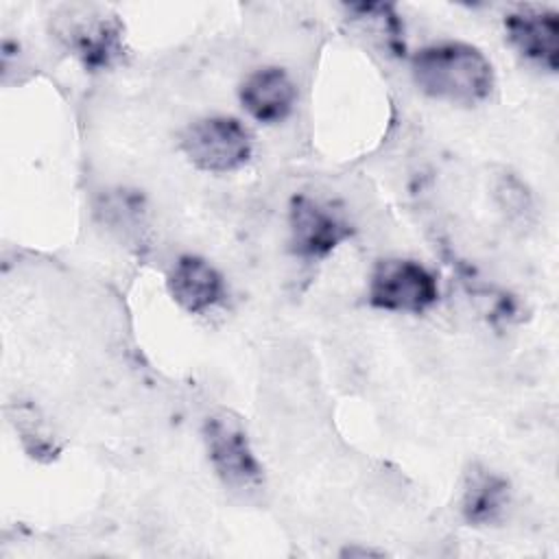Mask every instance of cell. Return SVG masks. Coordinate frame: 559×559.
Instances as JSON below:
<instances>
[{"mask_svg":"<svg viewBox=\"0 0 559 559\" xmlns=\"http://www.w3.org/2000/svg\"><path fill=\"white\" fill-rule=\"evenodd\" d=\"M417 87L439 100L476 105L493 87V70L487 57L467 44H437L413 57Z\"/></svg>","mask_w":559,"mask_h":559,"instance_id":"6da1fadb","label":"cell"},{"mask_svg":"<svg viewBox=\"0 0 559 559\" xmlns=\"http://www.w3.org/2000/svg\"><path fill=\"white\" fill-rule=\"evenodd\" d=\"M203 439L210 463L225 487L234 491H255L262 487V467L240 419L225 411L207 417Z\"/></svg>","mask_w":559,"mask_h":559,"instance_id":"7a4b0ae2","label":"cell"},{"mask_svg":"<svg viewBox=\"0 0 559 559\" xmlns=\"http://www.w3.org/2000/svg\"><path fill=\"white\" fill-rule=\"evenodd\" d=\"M57 37L83 61L85 68L114 66L122 52V26L116 15L92 7H66L57 15Z\"/></svg>","mask_w":559,"mask_h":559,"instance_id":"3957f363","label":"cell"},{"mask_svg":"<svg viewBox=\"0 0 559 559\" xmlns=\"http://www.w3.org/2000/svg\"><path fill=\"white\" fill-rule=\"evenodd\" d=\"M181 151L199 170L229 173L249 162L251 135L236 118L212 116L183 131Z\"/></svg>","mask_w":559,"mask_h":559,"instance_id":"277c9868","label":"cell"},{"mask_svg":"<svg viewBox=\"0 0 559 559\" xmlns=\"http://www.w3.org/2000/svg\"><path fill=\"white\" fill-rule=\"evenodd\" d=\"M439 297L435 275L419 262L389 258L380 260L369 280V304L391 312L419 314Z\"/></svg>","mask_w":559,"mask_h":559,"instance_id":"5b68a950","label":"cell"},{"mask_svg":"<svg viewBox=\"0 0 559 559\" xmlns=\"http://www.w3.org/2000/svg\"><path fill=\"white\" fill-rule=\"evenodd\" d=\"M290 249L306 260H321L330 255L343 240L352 236V227L338 216L330 214L317 201L299 194L290 201L288 212Z\"/></svg>","mask_w":559,"mask_h":559,"instance_id":"8992f818","label":"cell"},{"mask_svg":"<svg viewBox=\"0 0 559 559\" xmlns=\"http://www.w3.org/2000/svg\"><path fill=\"white\" fill-rule=\"evenodd\" d=\"M504 31L513 48L550 72L559 68V15L550 9L524 7L504 20Z\"/></svg>","mask_w":559,"mask_h":559,"instance_id":"52a82bcc","label":"cell"},{"mask_svg":"<svg viewBox=\"0 0 559 559\" xmlns=\"http://www.w3.org/2000/svg\"><path fill=\"white\" fill-rule=\"evenodd\" d=\"M240 103L258 122H282L295 103V85L280 68H260L240 85Z\"/></svg>","mask_w":559,"mask_h":559,"instance_id":"ba28073f","label":"cell"},{"mask_svg":"<svg viewBox=\"0 0 559 559\" xmlns=\"http://www.w3.org/2000/svg\"><path fill=\"white\" fill-rule=\"evenodd\" d=\"M168 290L186 312L197 314L221 299L223 280L205 260L197 255H181L168 275Z\"/></svg>","mask_w":559,"mask_h":559,"instance_id":"9c48e42d","label":"cell"},{"mask_svg":"<svg viewBox=\"0 0 559 559\" xmlns=\"http://www.w3.org/2000/svg\"><path fill=\"white\" fill-rule=\"evenodd\" d=\"M509 504V483L496 472L472 465L465 474L461 511L472 526H491L504 518Z\"/></svg>","mask_w":559,"mask_h":559,"instance_id":"30bf717a","label":"cell"}]
</instances>
